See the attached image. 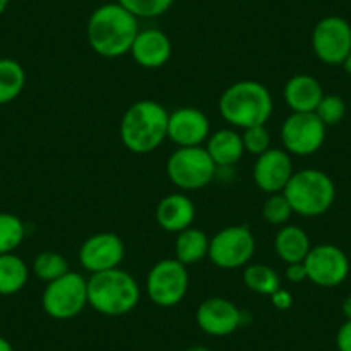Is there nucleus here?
<instances>
[{"label":"nucleus","instance_id":"obj_27","mask_svg":"<svg viewBox=\"0 0 351 351\" xmlns=\"http://www.w3.org/2000/svg\"><path fill=\"white\" fill-rule=\"evenodd\" d=\"M32 271L38 279L50 282L59 279L60 276H64L66 272H69V263H67L66 256L60 255L59 252L47 250V252L38 253V255L35 256Z\"/></svg>","mask_w":351,"mask_h":351},{"label":"nucleus","instance_id":"obj_22","mask_svg":"<svg viewBox=\"0 0 351 351\" xmlns=\"http://www.w3.org/2000/svg\"><path fill=\"white\" fill-rule=\"evenodd\" d=\"M208 245L210 238L198 228H188L176 234L174 253L176 260H180L184 265H195L204 258H208Z\"/></svg>","mask_w":351,"mask_h":351},{"label":"nucleus","instance_id":"obj_26","mask_svg":"<svg viewBox=\"0 0 351 351\" xmlns=\"http://www.w3.org/2000/svg\"><path fill=\"white\" fill-rule=\"evenodd\" d=\"M25 222L14 214L0 212V255L14 253L25 241Z\"/></svg>","mask_w":351,"mask_h":351},{"label":"nucleus","instance_id":"obj_24","mask_svg":"<svg viewBox=\"0 0 351 351\" xmlns=\"http://www.w3.org/2000/svg\"><path fill=\"white\" fill-rule=\"evenodd\" d=\"M26 86V71L18 60L0 59V106L18 99Z\"/></svg>","mask_w":351,"mask_h":351},{"label":"nucleus","instance_id":"obj_25","mask_svg":"<svg viewBox=\"0 0 351 351\" xmlns=\"http://www.w3.org/2000/svg\"><path fill=\"white\" fill-rule=\"evenodd\" d=\"M243 282L250 291L263 296L274 295L279 288H282L278 272L265 263L246 265L245 271H243Z\"/></svg>","mask_w":351,"mask_h":351},{"label":"nucleus","instance_id":"obj_33","mask_svg":"<svg viewBox=\"0 0 351 351\" xmlns=\"http://www.w3.org/2000/svg\"><path fill=\"white\" fill-rule=\"evenodd\" d=\"M336 348L337 351H351V320H346L337 329Z\"/></svg>","mask_w":351,"mask_h":351},{"label":"nucleus","instance_id":"obj_16","mask_svg":"<svg viewBox=\"0 0 351 351\" xmlns=\"http://www.w3.org/2000/svg\"><path fill=\"white\" fill-rule=\"evenodd\" d=\"M197 326L205 334L224 337L234 332L241 324V310L228 298L212 296L204 300L197 308Z\"/></svg>","mask_w":351,"mask_h":351},{"label":"nucleus","instance_id":"obj_37","mask_svg":"<svg viewBox=\"0 0 351 351\" xmlns=\"http://www.w3.org/2000/svg\"><path fill=\"white\" fill-rule=\"evenodd\" d=\"M341 66H343V69L346 71V73L351 76V52L348 53V57H346V59H344V62L341 64Z\"/></svg>","mask_w":351,"mask_h":351},{"label":"nucleus","instance_id":"obj_36","mask_svg":"<svg viewBox=\"0 0 351 351\" xmlns=\"http://www.w3.org/2000/svg\"><path fill=\"white\" fill-rule=\"evenodd\" d=\"M0 351H14V348H12V344L9 343L5 337L0 336Z\"/></svg>","mask_w":351,"mask_h":351},{"label":"nucleus","instance_id":"obj_14","mask_svg":"<svg viewBox=\"0 0 351 351\" xmlns=\"http://www.w3.org/2000/svg\"><path fill=\"white\" fill-rule=\"evenodd\" d=\"M291 155L285 148H269L253 164V183L263 193H282L293 176Z\"/></svg>","mask_w":351,"mask_h":351},{"label":"nucleus","instance_id":"obj_15","mask_svg":"<svg viewBox=\"0 0 351 351\" xmlns=\"http://www.w3.org/2000/svg\"><path fill=\"white\" fill-rule=\"evenodd\" d=\"M210 133L207 114L197 107H181L169 114L167 138L178 148L204 147Z\"/></svg>","mask_w":351,"mask_h":351},{"label":"nucleus","instance_id":"obj_2","mask_svg":"<svg viewBox=\"0 0 351 351\" xmlns=\"http://www.w3.org/2000/svg\"><path fill=\"white\" fill-rule=\"evenodd\" d=\"M219 112L232 128L246 130L267 124L274 112V100L265 84L255 80L232 83L219 99Z\"/></svg>","mask_w":351,"mask_h":351},{"label":"nucleus","instance_id":"obj_32","mask_svg":"<svg viewBox=\"0 0 351 351\" xmlns=\"http://www.w3.org/2000/svg\"><path fill=\"white\" fill-rule=\"evenodd\" d=\"M286 279H288L289 282H293V285H300V282L303 281H308V279H306L305 263H286Z\"/></svg>","mask_w":351,"mask_h":351},{"label":"nucleus","instance_id":"obj_12","mask_svg":"<svg viewBox=\"0 0 351 351\" xmlns=\"http://www.w3.org/2000/svg\"><path fill=\"white\" fill-rule=\"evenodd\" d=\"M306 279L320 288H336L350 274V258L336 245L320 243L310 248L305 258Z\"/></svg>","mask_w":351,"mask_h":351},{"label":"nucleus","instance_id":"obj_13","mask_svg":"<svg viewBox=\"0 0 351 351\" xmlns=\"http://www.w3.org/2000/svg\"><path fill=\"white\" fill-rule=\"evenodd\" d=\"M124 241L116 232H97L84 239L80 248V262L84 271L97 274V272L119 269L124 260Z\"/></svg>","mask_w":351,"mask_h":351},{"label":"nucleus","instance_id":"obj_6","mask_svg":"<svg viewBox=\"0 0 351 351\" xmlns=\"http://www.w3.org/2000/svg\"><path fill=\"white\" fill-rule=\"evenodd\" d=\"M167 178L176 188L183 191L204 190L212 183L217 165L212 162L205 147L176 148L167 158Z\"/></svg>","mask_w":351,"mask_h":351},{"label":"nucleus","instance_id":"obj_20","mask_svg":"<svg viewBox=\"0 0 351 351\" xmlns=\"http://www.w3.org/2000/svg\"><path fill=\"white\" fill-rule=\"evenodd\" d=\"M205 150L210 155L212 162L219 167H232L245 155V145L238 131L224 128L210 133L205 141Z\"/></svg>","mask_w":351,"mask_h":351},{"label":"nucleus","instance_id":"obj_28","mask_svg":"<svg viewBox=\"0 0 351 351\" xmlns=\"http://www.w3.org/2000/svg\"><path fill=\"white\" fill-rule=\"evenodd\" d=\"M295 214L289 205L288 198L285 193H272L269 195L267 200L262 205V217L263 221L272 226H286L291 215Z\"/></svg>","mask_w":351,"mask_h":351},{"label":"nucleus","instance_id":"obj_8","mask_svg":"<svg viewBox=\"0 0 351 351\" xmlns=\"http://www.w3.org/2000/svg\"><path fill=\"white\" fill-rule=\"evenodd\" d=\"M190 289L186 265L176 258H164L150 269L147 276V293L154 305L162 308L180 305Z\"/></svg>","mask_w":351,"mask_h":351},{"label":"nucleus","instance_id":"obj_4","mask_svg":"<svg viewBox=\"0 0 351 351\" xmlns=\"http://www.w3.org/2000/svg\"><path fill=\"white\" fill-rule=\"evenodd\" d=\"M140 298V285L123 269L97 272L88 279V305L100 315H128L136 308Z\"/></svg>","mask_w":351,"mask_h":351},{"label":"nucleus","instance_id":"obj_21","mask_svg":"<svg viewBox=\"0 0 351 351\" xmlns=\"http://www.w3.org/2000/svg\"><path fill=\"white\" fill-rule=\"evenodd\" d=\"M274 248L279 258L285 263L305 262L310 248V238L300 226H281L274 239Z\"/></svg>","mask_w":351,"mask_h":351},{"label":"nucleus","instance_id":"obj_34","mask_svg":"<svg viewBox=\"0 0 351 351\" xmlns=\"http://www.w3.org/2000/svg\"><path fill=\"white\" fill-rule=\"evenodd\" d=\"M271 302L278 310H289L293 305V295L285 288H279L274 295H271Z\"/></svg>","mask_w":351,"mask_h":351},{"label":"nucleus","instance_id":"obj_3","mask_svg":"<svg viewBox=\"0 0 351 351\" xmlns=\"http://www.w3.org/2000/svg\"><path fill=\"white\" fill-rule=\"evenodd\" d=\"M169 112L155 100L131 104L119 124V136L124 147L136 155L157 150L167 140Z\"/></svg>","mask_w":351,"mask_h":351},{"label":"nucleus","instance_id":"obj_7","mask_svg":"<svg viewBox=\"0 0 351 351\" xmlns=\"http://www.w3.org/2000/svg\"><path fill=\"white\" fill-rule=\"evenodd\" d=\"M88 305V279L80 272H66L56 281L47 282L42 295L43 312L56 320H71Z\"/></svg>","mask_w":351,"mask_h":351},{"label":"nucleus","instance_id":"obj_29","mask_svg":"<svg viewBox=\"0 0 351 351\" xmlns=\"http://www.w3.org/2000/svg\"><path fill=\"white\" fill-rule=\"evenodd\" d=\"M117 2L138 19L158 18L174 4V0H117Z\"/></svg>","mask_w":351,"mask_h":351},{"label":"nucleus","instance_id":"obj_5","mask_svg":"<svg viewBox=\"0 0 351 351\" xmlns=\"http://www.w3.org/2000/svg\"><path fill=\"white\" fill-rule=\"evenodd\" d=\"M293 212L302 217H319L326 214L336 200V186L327 172L320 169H302L293 172L285 188Z\"/></svg>","mask_w":351,"mask_h":351},{"label":"nucleus","instance_id":"obj_1","mask_svg":"<svg viewBox=\"0 0 351 351\" xmlns=\"http://www.w3.org/2000/svg\"><path fill=\"white\" fill-rule=\"evenodd\" d=\"M138 33V18L119 2L97 8L86 23L88 45L97 56L106 59H117L130 53Z\"/></svg>","mask_w":351,"mask_h":351},{"label":"nucleus","instance_id":"obj_30","mask_svg":"<svg viewBox=\"0 0 351 351\" xmlns=\"http://www.w3.org/2000/svg\"><path fill=\"white\" fill-rule=\"evenodd\" d=\"M241 138L243 145H245V152L255 155V157L265 154L269 148H272V138L271 131L267 130V124L246 128V130H243Z\"/></svg>","mask_w":351,"mask_h":351},{"label":"nucleus","instance_id":"obj_19","mask_svg":"<svg viewBox=\"0 0 351 351\" xmlns=\"http://www.w3.org/2000/svg\"><path fill=\"white\" fill-rule=\"evenodd\" d=\"M324 88L312 74H295L289 77L282 90V97L291 112H315L324 99Z\"/></svg>","mask_w":351,"mask_h":351},{"label":"nucleus","instance_id":"obj_31","mask_svg":"<svg viewBox=\"0 0 351 351\" xmlns=\"http://www.w3.org/2000/svg\"><path fill=\"white\" fill-rule=\"evenodd\" d=\"M315 114L327 128L336 126L346 116V104L339 95H324Z\"/></svg>","mask_w":351,"mask_h":351},{"label":"nucleus","instance_id":"obj_9","mask_svg":"<svg viewBox=\"0 0 351 351\" xmlns=\"http://www.w3.org/2000/svg\"><path fill=\"white\" fill-rule=\"evenodd\" d=\"M255 236L246 226H228L210 238L208 260L215 267L232 271L252 262L255 255Z\"/></svg>","mask_w":351,"mask_h":351},{"label":"nucleus","instance_id":"obj_10","mask_svg":"<svg viewBox=\"0 0 351 351\" xmlns=\"http://www.w3.org/2000/svg\"><path fill=\"white\" fill-rule=\"evenodd\" d=\"M326 133L327 126L315 112H291L281 126L282 148L289 155L308 157L322 148Z\"/></svg>","mask_w":351,"mask_h":351},{"label":"nucleus","instance_id":"obj_39","mask_svg":"<svg viewBox=\"0 0 351 351\" xmlns=\"http://www.w3.org/2000/svg\"><path fill=\"white\" fill-rule=\"evenodd\" d=\"M186 351H210V350L205 346H191V348H188Z\"/></svg>","mask_w":351,"mask_h":351},{"label":"nucleus","instance_id":"obj_11","mask_svg":"<svg viewBox=\"0 0 351 351\" xmlns=\"http://www.w3.org/2000/svg\"><path fill=\"white\" fill-rule=\"evenodd\" d=\"M312 49L327 66H341L351 52V25L341 16H327L312 32Z\"/></svg>","mask_w":351,"mask_h":351},{"label":"nucleus","instance_id":"obj_35","mask_svg":"<svg viewBox=\"0 0 351 351\" xmlns=\"http://www.w3.org/2000/svg\"><path fill=\"white\" fill-rule=\"evenodd\" d=\"M341 310H343V315L346 317V320H351V295L344 298Z\"/></svg>","mask_w":351,"mask_h":351},{"label":"nucleus","instance_id":"obj_38","mask_svg":"<svg viewBox=\"0 0 351 351\" xmlns=\"http://www.w3.org/2000/svg\"><path fill=\"white\" fill-rule=\"evenodd\" d=\"M9 2H11V0H0V16L4 14L5 11H8V8H9Z\"/></svg>","mask_w":351,"mask_h":351},{"label":"nucleus","instance_id":"obj_23","mask_svg":"<svg viewBox=\"0 0 351 351\" xmlns=\"http://www.w3.org/2000/svg\"><path fill=\"white\" fill-rule=\"evenodd\" d=\"M29 279V269L16 253L0 255V296H12L23 291Z\"/></svg>","mask_w":351,"mask_h":351},{"label":"nucleus","instance_id":"obj_17","mask_svg":"<svg viewBox=\"0 0 351 351\" xmlns=\"http://www.w3.org/2000/svg\"><path fill=\"white\" fill-rule=\"evenodd\" d=\"M130 53L134 62L143 69H160L172 56L171 38L162 29H140Z\"/></svg>","mask_w":351,"mask_h":351},{"label":"nucleus","instance_id":"obj_18","mask_svg":"<svg viewBox=\"0 0 351 351\" xmlns=\"http://www.w3.org/2000/svg\"><path fill=\"white\" fill-rule=\"evenodd\" d=\"M197 217L193 200L184 193H171L162 198L155 207V221L164 231L178 232L191 228Z\"/></svg>","mask_w":351,"mask_h":351}]
</instances>
